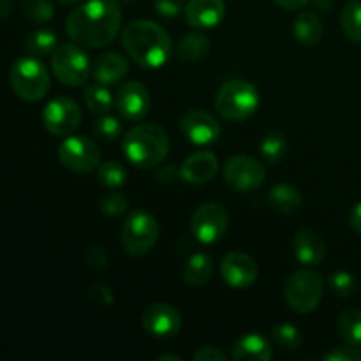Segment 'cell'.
I'll list each match as a JSON object with an SVG mask.
<instances>
[{
    "mask_svg": "<svg viewBox=\"0 0 361 361\" xmlns=\"http://www.w3.org/2000/svg\"><path fill=\"white\" fill-rule=\"evenodd\" d=\"M122 25L116 0H88L67 16L66 32L83 48H102L113 42Z\"/></svg>",
    "mask_w": 361,
    "mask_h": 361,
    "instance_id": "1",
    "label": "cell"
},
{
    "mask_svg": "<svg viewBox=\"0 0 361 361\" xmlns=\"http://www.w3.org/2000/svg\"><path fill=\"white\" fill-rule=\"evenodd\" d=\"M122 44L130 59L145 69H159L171 56L169 34L150 20H134L122 32Z\"/></svg>",
    "mask_w": 361,
    "mask_h": 361,
    "instance_id": "2",
    "label": "cell"
},
{
    "mask_svg": "<svg viewBox=\"0 0 361 361\" xmlns=\"http://www.w3.org/2000/svg\"><path fill=\"white\" fill-rule=\"evenodd\" d=\"M123 155L140 169L161 164L169 152V137L157 123H140L126 133L122 140Z\"/></svg>",
    "mask_w": 361,
    "mask_h": 361,
    "instance_id": "3",
    "label": "cell"
},
{
    "mask_svg": "<svg viewBox=\"0 0 361 361\" xmlns=\"http://www.w3.org/2000/svg\"><path fill=\"white\" fill-rule=\"evenodd\" d=\"M259 108V92L245 80H231L219 88L215 109L229 122H243Z\"/></svg>",
    "mask_w": 361,
    "mask_h": 361,
    "instance_id": "4",
    "label": "cell"
},
{
    "mask_svg": "<svg viewBox=\"0 0 361 361\" xmlns=\"http://www.w3.org/2000/svg\"><path fill=\"white\" fill-rule=\"evenodd\" d=\"M14 94L27 102H37L49 90V74L44 63L34 56H23L13 63L9 73Z\"/></svg>",
    "mask_w": 361,
    "mask_h": 361,
    "instance_id": "5",
    "label": "cell"
},
{
    "mask_svg": "<svg viewBox=\"0 0 361 361\" xmlns=\"http://www.w3.org/2000/svg\"><path fill=\"white\" fill-rule=\"evenodd\" d=\"M159 233L161 229L157 219L148 212L136 210L123 222L120 243L129 256H145L157 243Z\"/></svg>",
    "mask_w": 361,
    "mask_h": 361,
    "instance_id": "6",
    "label": "cell"
},
{
    "mask_svg": "<svg viewBox=\"0 0 361 361\" xmlns=\"http://www.w3.org/2000/svg\"><path fill=\"white\" fill-rule=\"evenodd\" d=\"M284 298L295 312H312L323 298V279L314 270L295 271L284 284Z\"/></svg>",
    "mask_w": 361,
    "mask_h": 361,
    "instance_id": "7",
    "label": "cell"
},
{
    "mask_svg": "<svg viewBox=\"0 0 361 361\" xmlns=\"http://www.w3.org/2000/svg\"><path fill=\"white\" fill-rule=\"evenodd\" d=\"M51 71L56 80L67 87H81L90 76V62L76 44L56 46L51 55Z\"/></svg>",
    "mask_w": 361,
    "mask_h": 361,
    "instance_id": "8",
    "label": "cell"
},
{
    "mask_svg": "<svg viewBox=\"0 0 361 361\" xmlns=\"http://www.w3.org/2000/svg\"><path fill=\"white\" fill-rule=\"evenodd\" d=\"M229 224V215L222 204L204 203L197 208L190 219V231L201 243H215L226 235Z\"/></svg>",
    "mask_w": 361,
    "mask_h": 361,
    "instance_id": "9",
    "label": "cell"
},
{
    "mask_svg": "<svg viewBox=\"0 0 361 361\" xmlns=\"http://www.w3.org/2000/svg\"><path fill=\"white\" fill-rule=\"evenodd\" d=\"M59 159L67 169L76 173L94 171L101 166V152L97 145L83 136H71L59 148Z\"/></svg>",
    "mask_w": 361,
    "mask_h": 361,
    "instance_id": "10",
    "label": "cell"
},
{
    "mask_svg": "<svg viewBox=\"0 0 361 361\" xmlns=\"http://www.w3.org/2000/svg\"><path fill=\"white\" fill-rule=\"evenodd\" d=\"M81 109L71 97H56L42 111V126L53 136H71L80 127Z\"/></svg>",
    "mask_w": 361,
    "mask_h": 361,
    "instance_id": "11",
    "label": "cell"
},
{
    "mask_svg": "<svg viewBox=\"0 0 361 361\" xmlns=\"http://www.w3.org/2000/svg\"><path fill=\"white\" fill-rule=\"evenodd\" d=\"M267 178V168L257 159L249 155L231 157L224 166V180L231 189L238 192H249L257 189Z\"/></svg>",
    "mask_w": 361,
    "mask_h": 361,
    "instance_id": "12",
    "label": "cell"
},
{
    "mask_svg": "<svg viewBox=\"0 0 361 361\" xmlns=\"http://www.w3.org/2000/svg\"><path fill=\"white\" fill-rule=\"evenodd\" d=\"M150 94L140 81H127L115 95V108L127 122H140L150 111Z\"/></svg>",
    "mask_w": 361,
    "mask_h": 361,
    "instance_id": "13",
    "label": "cell"
},
{
    "mask_svg": "<svg viewBox=\"0 0 361 361\" xmlns=\"http://www.w3.org/2000/svg\"><path fill=\"white\" fill-rule=\"evenodd\" d=\"M180 129L185 134L187 140L194 145H212L221 136V126L215 120L214 115H210L204 109H187L180 118Z\"/></svg>",
    "mask_w": 361,
    "mask_h": 361,
    "instance_id": "14",
    "label": "cell"
},
{
    "mask_svg": "<svg viewBox=\"0 0 361 361\" xmlns=\"http://www.w3.org/2000/svg\"><path fill=\"white\" fill-rule=\"evenodd\" d=\"M141 324L150 335L159 338L175 337L182 328V316L168 303H154L141 316Z\"/></svg>",
    "mask_w": 361,
    "mask_h": 361,
    "instance_id": "15",
    "label": "cell"
},
{
    "mask_svg": "<svg viewBox=\"0 0 361 361\" xmlns=\"http://www.w3.org/2000/svg\"><path fill=\"white\" fill-rule=\"evenodd\" d=\"M222 281L235 289H245L257 279V264L250 256L243 252H229L221 263Z\"/></svg>",
    "mask_w": 361,
    "mask_h": 361,
    "instance_id": "16",
    "label": "cell"
},
{
    "mask_svg": "<svg viewBox=\"0 0 361 361\" xmlns=\"http://www.w3.org/2000/svg\"><path fill=\"white\" fill-rule=\"evenodd\" d=\"M187 23L197 30L215 28L226 16L224 0H189L185 4Z\"/></svg>",
    "mask_w": 361,
    "mask_h": 361,
    "instance_id": "17",
    "label": "cell"
},
{
    "mask_svg": "<svg viewBox=\"0 0 361 361\" xmlns=\"http://www.w3.org/2000/svg\"><path fill=\"white\" fill-rule=\"evenodd\" d=\"M217 155L212 154V152H196L185 159V162L180 168V176L185 182L201 185V183L210 182L217 175Z\"/></svg>",
    "mask_w": 361,
    "mask_h": 361,
    "instance_id": "18",
    "label": "cell"
},
{
    "mask_svg": "<svg viewBox=\"0 0 361 361\" xmlns=\"http://www.w3.org/2000/svg\"><path fill=\"white\" fill-rule=\"evenodd\" d=\"M293 254L305 267H316L326 257V245L316 231L302 229L293 238Z\"/></svg>",
    "mask_w": 361,
    "mask_h": 361,
    "instance_id": "19",
    "label": "cell"
},
{
    "mask_svg": "<svg viewBox=\"0 0 361 361\" xmlns=\"http://www.w3.org/2000/svg\"><path fill=\"white\" fill-rule=\"evenodd\" d=\"M127 73H129V62L120 53H102L95 59L94 66H92V76L97 83L104 85V87L118 83L120 80L127 76Z\"/></svg>",
    "mask_w": 361,
    "mask_h": 361,
    "instance_id": "20",
    "label": "cell"
},
{
    "mask_svg": "<svg viewBox=\"0 0 361 361\" xmlns=\"http://www.w3.org/2000/svg\"><path fill=\"white\" fill-rule=\"evenodd\" d=\"M231 356L235 361H270L274 355H271V345L267 337L252 331L235 342Z\"/></svg>",
    "mask_w": 361,
    "mask_h": 361,
    "instance_id": "21",
    "label": "cell"
},
{
    "mask_svg": "<svg viewBox=\"0 0 361 361\" xmlns=\"http://www.w3.org/2000/svg\"><path fill=\"white\" fill-rule=\"evenodd\" d=\"M212 274H214L212 257L201 252L190 256L182 268V279L185 281V284L192 286V288L207 286L210 282Z\"/></svg>",
    "mask_w": 361,
    "mask_h": 361,
    "instance_id": "22",
    "label": "cell"
},
{
    "mask_svg": "<svg viewBox=\"0 0 361 361\" xmlns=\"http://www.w3.org/2000/svg\"><path fill=\"white\" fill-rule=\"evenodd\" d=\"M293 32H295V37L302 44L314 46L323 39L324 27L323 21H321V18L316 13H312V11H302L296 16L295 25H293Z\"/></svg>",
    "mask_w": 361,
    "mask_h": 361,
    "instance_id": "23",
    "label": "cell"
},
{
    "mask_svg": "<svg viewBox=\"0 0 361 361\" xmlns=\"http://www.w3.org/2000/svg\"><path fill=\"white\" fill-rule=\"evenodd\" d=\"M302 203L303 200L300 190L293 185H288V183L275 185L268 194V204L271 207V210L282 215H291L298 212L302 208Z\"/></svg>",
    "mask_w": 361,
    "mask_h": 361,
    "instance_id": "24",
    "label": "cell"
},
{
    "mask_svg": "<svg viewBox=\"0 0 361 361\" xmlns=\"http://www.w3.org/2000/svg\"><path fill=\"white\" fill-rule=\"evenodd\" d=\"M208 51H210V41L207 35L197 34V32L187 34L176 46V56L185 63L200 62L201 59L207 56Z\"/></svg>",
    "mask_w": 361,
    "mask_h": 361,
    "instance_id": "25",
    "label": "cell"
},
{
    "mask_svg": "<svg viewBox=\"0 0 361 361\" xmlns=\"http://www.w3.org/2000/svg\"><path fill=\"white\" fill-rule=\"evenodd\" d=\"M337 331L345 344L361 348V310H344L337 321Z\"/></svg>",
    "mask_w": 361,
    "mask_h": 361,
    "instance_id": "26",
    "label": "cell"
},
{
    "mask_svg": "<svg viewBox=\"0 0 361 361\" xmlns=\"http://www.w3.org/2000/svg\"><path fill=\"white\" fill-rule=\"evenodd\" d=\"M25 48L34 56L53 55L56 49V35L48 28H39L25 37Z\"/></svg>",
    "mask_w": 361,
    "mask_h": 361,
    "instance_id": "27",
    "label": "cell"
},
{
    "mask_svg": "<svg viewBox=\"0 0 361 361\" xmlns=\"http://www.w3.org/2000/svg\"><path fill=\"white\" fill-rule=\"evenodd\" d=\"M85 104L95 115H106V113L111 109V106L115 104V97L109 94L108 88L104 85H90V87L85 88L83 92Z\"/></svg>",
    "mask_w": 361,
    "mask_h": 361,
    "instance_id": "28",
    "label": "cell"
},
{
    "mask_svg": "<svg viewBox=\"0 0 361 361\" xmlns=\"http://www.w3.org/2000/svg\"><path fill=\"white\" fill-rule=\"evenodd\" d=\"M288 152V141L281 133H270L261 141V155L271 166L281 164Z\"/></svg>",
    "mask_w": 361,
    "mask_h": 361,
    "instance_id": "29",
    "label": "cell"
},
{
    "mask_svg": "<svg viewBox=\"0 0 361 361\" xmlns=\"http://www.w3.org/2000/svg\"><path fill=\"white\" fill-rule=\"evenodd\" d=\"M341 23L344 28L345 35L351 41L361 42V2L360 0H351L344 6L341 13Z\"/></svg>",
    "mask_w": 361,
    "mask_h": 361,
    "instance_id": "30",
    "label": "cell"
},
{
    "mask_svg": "<svg viewBox=\"0 0 361 361\" xmlns=\"http://www.w3.org/2000/svg\"><path fill=\"white\" fill-rule=\"evenodd\" d=\"M97 180L106 189H118L127 182V169L120 162L108 161L97 168Z\"/></svg>",
    "mask_w": 361,
    "mask_h": 361,
    "instance_id": "31",
    "label": "cell"
},
{
    "mask_svg": "<svg viewBox=\"0 0 361 361\" xmlns=\"http://www.w3.org/2000/svg\"><path fill=\"white\" fill-rule=\"evenodd\" d=\"M271 337L282 351H296L302 345V334L293 324H277L271 330Z\"/></svg>",
    "mask_w": 361,
    "mask_h": 361,
    "instance_id": "32",
    "label": "cell"
},
{
    "mask_svg": "<svg viewBox=\"0 0 361 361\" xmlns=\"http://www.w3.org/2000/svg\"><path fill=\"white\" fill-rule=\"evenodd\" d=\"M328 284H330L334 295L342 300L351 298L358 291V282H356L355 275H351L349 271H335L328 279Z\"/></svg>",
    "mask_w": 361,
    "mask_h": 361,
    "instance_id": "33",
    "label": "cell"
},
{
    "mask_svg": "<svg viewBox=\"0 0 361 361\" xmlns=\"http://www.w3.org/2000/svg\"><path fill=\"white\" fill-rule=\"evenodd\" d=\"M23 13L35 23H44V21L51 20L55 9L48 0H25Z\"/></svg>",
    "mask_w": 361,
    "mask_h": 361,
    "instance_id": "34",
    "label": "cell"
},
{
    "mask_svg": "<svg viewBox=\"0 0 361 361\" xmlns=\"http://www.w3.org/2000/svg\"><path fill=\"white\" fill-rule=\"evenodd\" d=\"M92 129H94L95 136H99L101 140L111 141L116 140V137L122 134V123H120V120L115 118V116L102 115L101 118L95 120Z\"/></svg>",
    "mask_w": 361,
    "mask_h": 361,
    "instance_id": "35",
    "label": "cell"
},
{
    "mask_svg": "<svg viewBox=\"0 0 361 361\" xmlns=\"http://www.w3.org/2000/svg\"><path fill=\"white\" fill-rule=\"evenodd\" d=\"M127 204H129L127 197L123 196L122 192L113 190V192L104 194V196L101 197L99 207H101L102 214H104L106 217H118V215H122L123 212L127 210Z\"/></svg>",
    "mask_w": 361,
    "mask_h": 361,
    "instance_id": "36",
    "label": "cell"
},
{
    "mask_svg": "<svg viewBox=\"0 0 361 361\" xmlns=\"http://www.w3.org/2000/svg\"><path fill=\"white\" fill-rule=\"evenodd\" d=\"M324 360L328 361H361V348L356 345L345 344L341 348H335L334 351L328 353L324 356Z\"/></svg>",
    "mask_w": 361,
    "mask_h": 361,
    "instance_id": "37",
    "label": "cell"
},
{
    "mask_svg": "<svg viewBox=\"0 0 361 361\" xmlns=\"http://www.w3.org/2000/svg\"><path fill=\"white\" fill-rule=\"evenodd\" d=\"M154 7L162 18H175L185 9L183 0H155Z\"/></svg>",
    "mask_w": 361,
    "mask_h": 361,
    "instance_id": "38",
    "label": "cell"
},
{
    "mask_svg": "<svg viewBox=\"0 0 361 361\" xmlns=\"http://www.w3.org/2000/svg\"><path fill=\"white\" fill-rule=\"evenodd\" d=\"M196 361H226V353L215 345H204L200 351L194 353Z\"/></svg>",
    "mask_w": 361,
    "mask_h": 361,
    "instance_id": "39",
    "label": "cell"
},
{
    "mask_svg": "<svg viewBox=\"0 0 361 361\" xmlns=\"http://www.w3.org/2000/svg\"><path fill=\"white\" fill-rule=\"evenodd\" d=\"M310 0H274V4H277L279 7L286 11H298L309 4Z\"/></svg>",
    "mask_w": 361,
    "mask_h": 361,
    "instance_id": "40",
    "label": "cell"
},
{
    "mask_svg": "<svg viewBox=\"0 0 361 361\" xmlns=\"http://www.w3.org/2000/svg\"><path fill=\"white\" fill-rule=\"evenodd\" d=\"M349 226L361 235V201L358 204H355V208L351 210V215H349Z\"/></svg>",
    "mask_w": 361,
    "mask_h": 361,
    "instance_id": "41",
    "label": "cell"
},
{
    "mask_svg": "<svg viewBox=\"0 0 361 361\" xmlns=\"http://www.w3.org/2000/svg\"><path fill=\"white\" fill-rule=\"evenodd\" d=\"M176 171H180V169L171 168V166H169V168H164L161 173H159V180H161V182H173V180L180 176V173Z\"/></svg>",
    "mask_w": 361,
    "mask_h": 361,
    "instance_id": "42",
    "label": "cell"
},
{
    "mask_svg": "<svg viewBox=\"0 0 361 361\" xmlns=\"http://www.w3.org/2000/svg\"><path fill=\"white\" fill-rule=\"evenodd\" d=\"M11 13V2L9 0H0V18L9 16Z\"/></svg>",
    "mask_w": 361,
    "mask_h": 361,
    "instance_id": "43",
    "label": "cell"
},
{
    "mask_svg": "<svg viewBox=\"0 0 361 361\" xmlns=\"http://www.w3.org/2000/svg\"><path fill=\"white\" fill-rule=\"evenodd\" d=\"M314 6L321 11H328L331 7V0H314Z\"/></svg>",
    "mask_w": 361,
    "mask_h": 361,
    "instance_id": "44",
    "label": "cell"
},
{
    "mask_svg": "<svg viewBox=\"0 0 361 361\" xmlns=\"http://www.w3.org/2000/svg\"><path fill=\"white\" fill-rule=\"evenodd\" d=\"M159 361H164V360H175V361H180V356H173V355H162L157 358Z\"/></svg>",
    "mask_w": 361,
    "mask_h": 361,
    "instance_id": "45",
    "label": "cell"
},
{
    "mask_svg": "<svg viewBox=\"0 0 361 361\" xmlns=\"http://www.w3.org/2000/svg\"><path fill=\"white\" fill-rule=\"evenodd\" d=\"M56 2H60V4H76V2H80V0H56Z\"/></svg>",
    "mask_w": 361,
    "mask_h": 361,
    "instance_id": "46",
    "label": "cell"
},
{
    "mask_svg": "<svg viewBox=\"0 0 361 361\" xmlns=\"http://www.w3.org/2000/svg\"><path fill=\"white\" fill-rule=\"evenodd\" d=\"M126 2H130V0H126Z\"/></svg>",
    "mask_w": 361,
    "mask_h": 361,
    "instance_id": "47",
    "label": "cell"
}]
</instances>
